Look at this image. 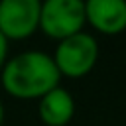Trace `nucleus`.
I'll use <instances>...</instances> for the list:
<instances>
[{
  "mask_svg": "<svg viewBox=\"0 0 126 126\" xmlns=\"http://www.w3.org/2000/svg\"><path fill=\"white\" fill-rule=\"evenodd\" d=\"M59 71L53 57L43 51H24L6 59L0 81L4 91L22 100H33L45 96L49 91L59 87Z\"/></svg>",
  "mask_w": 126,
  "mask_h": 126,
  "instance_id": "1",
  "label": "nucleus"
},
{
  "mask_svg": "<svg viewBox=\"0 0 126 126\" xmlns=\"http://www.w3.org/2000/svg\"><path fill=\"white\" fill-rule=\"evenodd\" d=\"M51 57L61 77L65 75L71 79H79L91 73L93 67L96 65L98 43L91 33L79 32L67 39H61Z\"/></svg>",
  "mask_w": 126,
  "mask_h": 126,
  "instance_id": "2",
  "label": "nucleus"
},
{
  "mask_svg": "<svg viewBox=\"0 0 126 126\" xmlns=\"http://www.w3.org/2000/svg\"><path fill=\"white\" fill-rule=\"evenodd\" d=\"M87 24L85 2L81 0H45L39 10V30L51 39H67L83 32Z\"/></svg>",
  "mask_w": 126,
  "mask_h": 126,
  "instance_id": "3",
  "label": "nucleus"
},
{
  "mask_svg": "<svg viewBox=\"0 0 126 126\" xmlns=\"http://www.w3.org/2000/svg\"><path fill=\"white\" fill-rule=\"evenodd\" d=\"M39 0H2L0 35L6 41L28 39L39 30Z\"/></svg>",
  "mask_w": 126,
  "mask_h": 126,
  "instance_id": "4",
  "label": "nucleus"
},
{
  "mask_svg": "<svg viewBox=\"0 0 126 126\" xmlns=\"http://www.w3.org/2000/svg\"><path fill=\"white\" fill-rule=\"evenodd\" d=\"M85 18L96 32L116 35L126 30V2L124 0H89L85 2Z\"/></svg>",
  "mask_w": 126,
  "mask_h": 126,
  "instance_id": "5",
  "label": "nucleus"
},
{
  "mask_svg": "<svg viewBox=\"0 0 126 126\" xmlns=\"http://www.w3.org/2000/svg\"><path fill=\"white\" fill-rule=\"evenodd\" d=\"M75 114V100L63 87H55L39 98V118L47 126H65Z\"/></svg>",
  "mask_w": 126,
  "mask_h": 126,
  "instance_id": "6",
  "label": "nucleus"
},
{
  "mask_svg": "<svg viewBox=\"0 0 126 126\" xmlns=\"http://www.w3.org/2000/svg\"><path fill=\"white\" fill-rule=\"evenodd\" d=\"M6 57H8V41L0 35V71H2L4 63H6Z\"/></svg>",
  "mask_w": 126,
  "mask_h": 126,
  "instance_id": "7",
  "label": "nucleus"
},
{
  "mask_svg": "<svg viewBox=\"0 0 126 126\" xmlns=\"http://www.w3.org/2000/svg\"><path fill=\"white\" fill-rule=\"evenodd\" d=\"M2 120H4V106H2V100H0V126H2Z\"/></svg>",
  "mask_w": 126,
  "mask_h": 126,
  "instance_id": "8",
  "label": "nucleus"
}]
</instances>
